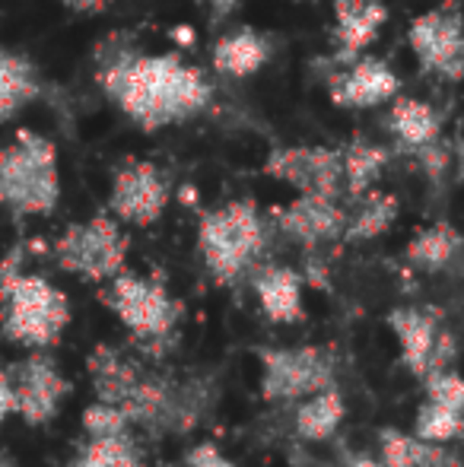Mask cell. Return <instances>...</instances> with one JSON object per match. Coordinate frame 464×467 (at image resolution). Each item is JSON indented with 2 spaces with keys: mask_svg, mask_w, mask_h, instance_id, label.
Returning a JSON list of instances; mask_svg holds the SVG:
<instances>
[{
  "mask_svg": "<svg viewBox=\"0 0 464 467\" xmlns=\"http://www.w3.org/2000/svg\"><path fill=\"white\" fill-rule=\"evenodd\" d=\"M211 4V10L217 13V16H230V13L239 6V0H207Z\"/></svg>",
  "mask_w": 464,
  "mask_h": 467,
  "instance_id": "obj_34",
  "label": "cell"
},
{
  "mask_svg": "<svg viewBox=\"0 0 464 467\" xmlns=\"http://www.w3.org/2000/svg\"><path fill=\"white\" fill-rule=\"evenodd\" d=\"M106 306L124 321L128 331L137 337H166L179 321V302L169 296V289L160 280L137 277V274H115L112 286L102 293Z\"/></svg>",
  "mask_w": 464,
  "mask_h": 467,
  "instance_id": "obj_7",
  "label": "cell"
},
{
  "mask_svg": "<svg viewBox=\"0 0 464 467\" xmlns=\"http://www.w3.org/2000/svg\"><path fill=\"white\" fill-rule=\"evenodd\" d=\"M388 6L382 0H335V38L337 57H359L382 32Z\"/></svg>",
  "mask_w": 464,
  "mask_h": 467,
  "instance_id": "obj_14",
  "label": "cell"
},
{
  "mask_svg": "<svg viewBox=\"0 0 464 467\" xmlns=\"http://www.w3.org/2000/svg\"><path fill=\"white\" fill-rule=\"evenodd\" d=\"M464 432V410H455V407H446L439 400H429L420 407L417 413V436L423 442H433V445H442V442H452Z\"/></svg>",
  "mask_w": 464,
  "mask_h": 467,
  "instance_id": "obj_27",
  "label": "cell"
},
{
  "mask_svg": "<svg viewBox=\"0 0 464 467\" xmlns=\"http://www.w3.org/2000/svg\"><path fill=\"white\" fill-rule=\"evenodd\" d=\"M185 462L188 467H235L230 458L220 449H213V445H198V449H191V455H188Z\"/></svg>",
  "mask_w": 464,
  "mask_h": 467,
  "instance_id": "obj_30",
  "label": "cell"
},
{
  "mask_svg": "<svg viewBox=\"0 0 464 467\" xmlns=\"http://www.w3.org/2000/svg\"><path fill=\"white\" fill-rule=\"evenodd\" d=\"M0 467H16V462H13V458H6V455H0Z\"/></svg>",
  "mask_w": 464,
  "mask_h": 467,
  "instance_id": "obj_36",
  "label": "cell"
},
{
  "mask_svg": "<svg viewBox=\"0 0 464 467\" xmlns=\"http://www.w3.org/2000/svg\"><path fill=\"white\" fill-rule=\"evenodd\" d=\"M61 201L57 150L36 130H19L0 150V203L23 216H45Z\"/></svg>",
  "mask_w": 464,
  "mask_h": 467,
  "instance_id": "obj_2",
  "label": "cell"
},
{
  "mask_svg": "<svg viewBox=\"0 0 464 467\" xmlns=\"http://www.w3.org/2000/svg\"><path fill=\"white\" fill-rule=\"evenodd\" d=\"M96 80L143 130H160L201 115L211 105V80L179 55H140L121 38L99 51Z\"/></svg>",
  "mask_w": 464,
  "mask_h": 467,
  "instance_id": "obj_1",
  "label": "cell"
},
{
  "mask_svg": "<svg viewBox=\"0 0 464 467\" xmlns=\"http://www.w3.org/2000/svg\"><path fill=\"white\" fill-rule=\"evenodd\" d=\"M407 45L427 74L449 83L464 77V13L459 4H442L420 13L407 26Z\"/></svg>",
  "mask_w": 464,
  "mask_h": 467,
  "instance_id": "obj_6",
  "label": "cell"
},
{
  "mask_svg": "<svg viewBox=\"0 0 464 467\" xmlns=\"http://www.w3.org/2000/svg\"><path fill=\"white\" fill-rule=\"evenodd\" d=\"M128 239L112 216H93L87 223H74L55 242V261L61 271L77 274L83 280H112L124 271Z\"/></svg>",
  "mask_w": 464,
  "mask_h": 467,
  "instance_id": "obj_5",
  "label": "cell"
},
{
  "mask_svg": "<svg viewBox=\"0 0 464 467\" xmlns=\"http://www.w3.org/2000/svg\"><path fill=\"white\" fill-rule=\"evenodd\" d=\"M378 462L385 467H423L433 458L436 445L433 442H423L420 436H407V432H397V430H382L378 436Z\"/></svg>",
  "mask_w": 464,
  "mask_h": 467,
  "instance_id": "obj_26",
  "label": "cell"
},
{
  "mask_svg": "<svg viewBox=\"0 0 464 467\" xmlns=\"http://www.w3.org/2000/svg\"><path fill=\"white\" fill-rule=\"evenodd\" d=\"M42 93L36 64L16 51H0V121H10L16 111L36 102Z\"/></svg>",
  "mask_w": 464,
  "mask_h": 467,
  "instance_id": "obj_19",
  "label": "cell"
},
{
  "mask_svg": "<svg viewBox=\"0 0 464 467\" xmlns=\"http://www.w3.org/2000/svg\"><path fill=\"white\" fill-rule=\"evenodd\" d=\"M83 432L89 439H102V436H124L130 432V420L124 417L121 407L106 404V400H96L83 410Z\"/></svg>",
  "mask_w": 464,
  "mask_h": 467,
  "instance_id": "obj_28",
  "label": "cell"
},
{
  "mask_svg": "<svg viewBox=\"0 0 464 467\" xmlns=\"http://www.w3.org/2000/svg\"><path fill=\"white\" fill-rule=\"evenodd\" d=\"M140 375L134 363L115 353L112 347H99V350L89 357V379H93L96 400H106V404H121V398L128 394V388L134 385V379Z\"/></svg>",
  "mask_w": 464,
  "mask_h": 467,
  "instance_id": "obj_21",
  "label": "cell"
},
{
  "mask_svg": "<svg viewBox=\"0 0 464 467\" xmlns=\"http://www.w3.org/2000/svg\"><path fill=\"white\" fill-rule=\"evenodd\" d=\"M16 413V391H13V379H10V369L0 366V426H4L6 417Z\"/></svg>",
  "mask_w": 464,
  "mask_h": 467,
  "instance_id": "obj_31",
  "label": "cell"
},
{
  "mask_svg": "<svg viewBox=\"0 0 464 467\" xmlns=\"http://www.w3.org/2000/svg\"><path fill=\"white\" fill-rule=\"evenodd\" d=\"M264 220L252 201H230L204 213L198 245L207 267L220 283L239 280L264 252Z\"/></svg>",
  "mask_w": 464,
  "mask_h": 467,
  "instance_id": "obj_3",
  "label": "cell"
},
{
  "mask_svg": "<svg viewBox=\"0 0 464 467\" xmlns=\"http://www.w3.org/2000/svg\"><path fill=\"white\" fill-rule=\"evenodd\" d=\"M70 467H140V451H137V442L130 439V432L102 439L87 436V442L80 445Z\"/></svg>",
  "mask_w": 464,
  "mask_h": 467,
  "instance_id": "obj_24",
  "label": "cell"
},
{
  "mask_svg": "<svg viewBox=\"0 0 464 467\" xmlns=\"http://www.w3.org/2000/svg\"><path fill=\"white\" fill-rule=\"evenodd\" d=\"M423 467H464L461 464V458L459 455H452V451H446V449H436L433 451V458H429Z\"/></svg>",
  "mask_w": 464,
  "mask_h": 467,
  "instance_id": "obj_33",
  "label": "cell"
},
{
  "mask_svg": "<svg viewBox=\"0 0 464 467\" xmlns=\"http://www.w3.org/2000/svg\"><path fill=\"white\" fill-rule=\"evenodd\" d=\"M0 306H4V315H0L4 337L13 344L32 347V350L55 347L70 325L67 296L55 283L36 277V274H19L0 299Z\"/></svg>",
  "mask_w": 464,
  "mask_h": 467,
  "instance_id": "obj_4",
  "label": "cell"
},
{
  "mask_svg": "<svg viewBox=\"0 0 464 467\" xmlns=\"http://www.w3.org/2000/svg\"><path fill=\"white\" fill-rule=\"evenodd\" d=\"M169 207V179L153 166V162H124L115 172L112 194H108V210L115 220L134 223V226H150Z\"/></svg>",
  "mask_w": 464,
  "mask_h": 467,
  "instance_id": "obj_11",
  "label": "cell"
},
{
  "mask_svg": "<svg viewBox=\"0 0 464 467\" xmlns=\"http://www.w3.org/2000/svg\"><path fill=\"white\" fill-rule=\"evenodd\" d=\"M258 302L264 308V315L280 325H290V321L303 318V277L290 267H267L258 280Z\"/></svg>",
  "mask_w": 464,
  "mask_h": 467,
  "instance_id": "obj_17",
  "label": "cell"
},
{
  "mask_svg": "<svg viewBox=\"0 0 464 467\" xmlns=\"http://www.w3.org/2000/svg\"><path fill=\"white\" fill-rule=\"evenodd\" d=\"M347 216L337 197L331 194H299L290 207L280 210V229L303 245H322L344 233Z\"/></svg>",
  "mask_w": 464,
  "mask_h": 467,
  "instance_id": "obj_13",
  "label": "cell"
},
{
  "mask_svg": "<svg viewBox=\"0 0 464 467\" xmlns=\"http://www.w3.org/2000/svg\"><path fill=\"white\" fill-rule=\"evenodd\" d=\"M388 128L395 130V137L410 150H423L429 143L439 140L442 134V118L423 99H391V115H388Z\"/></svg>",
  "mask_w": 464,
  "mask_h": 467,
  "instance_id": "obj_18",
  "label": "cell"
},
{
  "mask_svg": "<svg viewBox=\"0 0 464 467\" xmlns=\"http://www.w3.org/2000/svg\"><path fill=\"white\" fill-rule=\"evenodd\" d=\"M388 166V150L369 140H353L341 153V169H344V188L350 194H366L378 182V175Z\"/></svg>",
  "mask_w": 464,
  "mask_h": 467,
  "instance_id": "obj_22",
  "label": "cell"
},
{
  "mask_svg": "<svg viewBox=\"0 0 464 467\" xmlns=\"http://www.w3.org/2000/svg\"><path fill=\"white\" fill-rule=\"evenodd\" d=\"M344 420V398L335 388L315 391L303 400V407L296 410V432L305 442H325L337 432Z\"/></svg>",
  "mask_w": 464,
  "mask_h": 467,
  "instance_id": "obj_20",
  "label": "cell"
},
{
  "mask_svg": "<svg viewBox=\"0 0 464 467\" xmlns=\"http://www.w3.org/2000/svg\"><path fill=\"white\" fill-rule=\"evenodd\" d=\"M459 252L461 235L449 223H436V226L423 229L407 245V261L414 267H423V271H442L459 258Z\"/></svg>",
  "mask_w": 464,
  "mask_h": 467,
  "instance_id": "obj_23",
  "label": "cell"
},
{
  "mask_svg": "<svg viewBox=\"0 0 464 467\" xmlns=\"http://www.w3.org/2000/svg\"><path fill=\"white\" fill-rule=\"evenodd\" d=\"M397 216V201L391 194H378V191H366V201L359 203V210L353 213V220H347L344 235L350 242H366L382 235L385 229L395 223Z\"/></svg>",
  "mask_w": 464,
  "mask_h": 467,
  "instance_id": "obj_25",
  "label": "cell"
},
{
  "mask_svg": "<svg viewBox=\"0 0 464 467\" xmlns=\"http://www.w3.org/2000/svg\"><path fill=\"white\" fill-rule=\"evenodd\" d=\"M10 379L16 391V413L29 426L51 423L70 394V381L45 350H32L26 359L10 366Z\"/></svg>",
  "mask_w": 464,
  "mask_h": 467,
  "instance_id": "obj_9",
  "label": "cell"
},
{
  "mask_svg": "<svg viewBox=\"0 0 464 467\" xmlns=\"http://www.w3.org/2000/svg\"><path fill=\"white\" fill-rule=\"evenodd\" d=\"M261 391L267 400H299L331 388V363L315 347L261 353Z\"/></svg>",
  "mask_w": 464,
  "mask_h": 467,
  "instance_id": "obj_8",
  "label": "cell"
},
{
  "mask_svg": "<svg viewBox=\"0 0 464 467\" xmlns=\"http://www.w3.org/2000/svg\"><path fill=\"white\" fill-rule=\"evenodd\" d=\"M264 172L299 194H331L341 197L344 169L341 150L328 147H277L264 162Z\"/></svg>",
  "mask_w": 464,
  "mask_h": 467,
  "instance_id": "obj_10",
  "label": "cell"
},
{
  "mask_svg": "<svg viewBox=\"0 0 464 467\" xmlns=\"http://www.w3.org/2000/svg\"><path fill=\"white\" fill-rule=\"evenodd\" d=\"M271 57V45L254 29H235L213 45V70L232 80L254 77Z\"/></svg>",
  "mask_w": 464,
  "mask_h": 467,
  "instance_id": "obj_16",
  "label": "cell"
},
{
  "mask_svg": "<svg viewBox=\"0 0 464 467\" xmlns=\"http://www.w3.org/2000/svg\"><path fill=\"white\" fill-rule=\"evenodd\" d=\"M388 325L397 334L404 366L414 375H420V379H427L429 369H433L436 337H439L436 318L423 312V308H395L388 315Z\"/></svg>",
  "mask_w": 464,
  "mask_h": 467,
  "instance_id": "obj_15",
  "label": "cell"
},
{
  "mask_svg": "<svg viewBox=\"0 0 464 467\" xmlns=\"http://www.w3.org/2000/svg\"><path fill=\"white\" fill-rule=\"evenodd\" d=\"M347 467H385V464L378 462V458H369V455H356V458H353V462H350Z\"/></svg>",
  "mask_w": 464,
  "mask_h": 467,
  "instance_id": "obj_35",
  "label": "cell"
},
{
  "mask_svg": "<svg viewBox=\"0 0 464 467\" xmlns=\"http://www.w3.org/2000/svg\"><path fill=\"white\" fill-rule=\"evenodd\" d=\"M57 4H64L67 10H74V13H102V10H108V6L115 4V0H57Z\"/></svg>",
  "mask_w": 464,
  "mask_h": 467,
  "instance_id": "obj_32",
  "label": "cell"
},
{
  "mask_svg": "<svg viewBox=\"0 0 464 467\" xmlns=\"http://www.w3.org/2000/svg\"><path fill=\"white\" fill-rule=\"evenodd\" d=\"M427 394L429 400H439L446 407H455V410H464V379L449 369L442 372H429L427 375Z\"/></svg>",
  "mask_w": 464,
  "mask_h": 467,
  "instance_id": "obj_29",
  "label": "cell"
},
{
  "mask_svg": "<svg viewBox=\"0 0 464 467\" xmlns=\"http://www.w3.org/2000/svg\"><path fill=\"white\" fill-rule=\"evenodd\" d=\"M397 74L378 57H353L347 70L331 77V99L344 109H376L397 96Z\"/></svg>",
  "mask_w": 464,
  "mask_h": 467,
  "instance_id": "obj_12",
  "label": "cell"
}]
</instances>
